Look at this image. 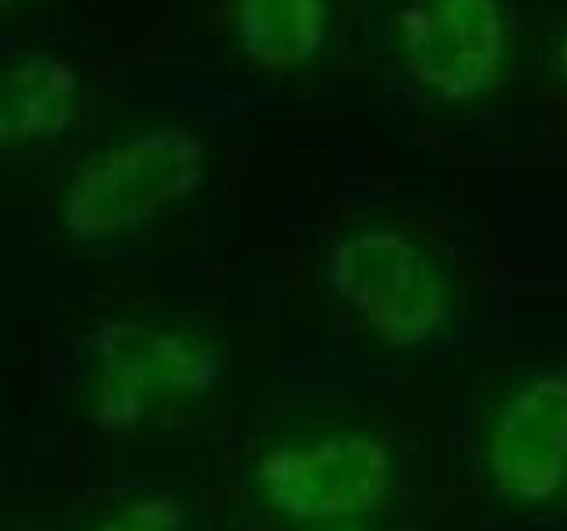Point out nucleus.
<instances>
[{"label":"nucleus","mask_w":567,"mask_h":531,"mask_svg":"<svg viewBox=\"0 0 567 531\" xmlns=\"http://www.w3.org/2000/svg\"><path fill=\"white\" fill-rule=\"evenodd\" d=\"M209 181V153L185 128H153L103 149L61 195V227L82 244H114L182 209Z\"/></svg>","instance_id":"nucleus-1"},{"label":"nucleus","mask_w":567,"mask_h":531,"mask_svg":"<svg viewBox=\"0 0 567 531\" xmlns=\"http://www.w3.org/2000/svg\"><path fill=\"white\" fill-rule=\"evenodd\" d=\"M327 283L380 344L415 351L447 330L454 291L440 259L390 227L351 230L330 248Z\"/></svg>","instance_id":"nucleus-2"},{"label":"nucleus","mask_w":567,"mask_h":531,"mask_svg":"<svg viewBox=\"0 0 567 531\" xmlns=\"http://www.w3.org/2000/svg\"><path fill=\"white\" fill-rule=\"evenodd\" d=\"M259 496L295 524H359L394 489V454L369 433H319L277 442L256 468Z\"/></svg>","instance_id":"nucleus-3"},{"label":"nucleus","mask_w":567,"mask_h":531,"mask_svg":"<svg viewBox=\"0 0 567 531\" xmlns=\"http://www.w3.org/2000/svg\"><path fill=\"white\" fill-rule=\"evenodd\" d=\"M96 421L132 429L164 404L199 400L220 379V351L203 333L156 323H103L93 336Z\"/></svg>","instance_id":"nucleus-4"},{"label":"nucleus","mask_w":567,"mask_h":531,"mask_svg":"<svg viewBox=\"0 0 567 531\" xmlns=\"http://www.w3.org/2000/svg\"><path fill=\"white\" fill-rule=\"evenodd\" d=\"M394 32L408 79L443 103L486 96L507 71L511 25L501 0H408Z\"/></svg>","instance_id":"nucleus-5"},{"label":"nucleus","mask_w":567,"mask_h":531,"mask_svg":"<svg viewBox=\"0 0 567 531\" xmlns=\"http://www.w3.org/2000/svg\"><path fill=\"white\" fill-rule=\"evenodd\" d=\"M483 465L493 496L546 507L567 492V372H536L511 386L486 429Z\"/></svg>","instance_id":"nucleus-6"},{"label":"nucleus","mask_w":567,"mask_h":531,"mask_svg":"<svg viewBox=\"0 0 567 531\" xmlns=\"http://www.w3.org/2000/svg\"><path fill=\"white\" fill-rule=\"evenodd\" d=\"M82 82L64 58L35 53L0 71V153L43 149L79 121Z\"/></svg>","instance_id":"nucleus-7"},{"label":"nucleus","mask_w":567,"mask_h":531,"mask_svg":"<svg viewBox=\"0 0 567 531\" xmlns=\"http://www.w3.org/2000/svg\"><path fill=\"white\" fill-rule=\"evenodd\" d=\"M235 43L262 71L306 67L327 40V0H235Z\"/></svg>","instance_id":"nucleus-8"},{"label":"nucleus","mask_w":567,"mask_h":531,"mask_svg":"<svg viewBox=\"0 0 567 531\" xmlns=\"http://www.w3.org/2000/svg\"><path fill=\"white\" fill-rule=\"evenodd\" d=\"M182 503L171 496H142L132 500L111 521H103L100 531H182Z\"/></svg>","instance_id":"nucleus-9"},{"label":"nucleus","mask_w":567,"mask_h":531,"mask_svg":"<svg viewBox=\"0 0 567 531\" xmlns=\"http://www.w3.org/2000/svg\"><path fill=\"white\" fill-rule=\"evenodd\" d=\"M557 75H560V82L567 85V35H564V43H560V50H557Z\"/></svg>","instance_id":"nucleus-10"},{"label":"nucleus","mask_w":567,"mask_h":531,"mask_svg":"<svg viewBox=\"0 0 567 531\" xmlns=\"http://www.w3.org/2000/svg\"><path fill=\"white\" fill-rule=\"evenodd\" d=\"M323 531H372L365 524H333V528H323Z\"/></svg>","instance_id":"nucleus-11"},{"label":"nucleus","mask_w":567,"mask_h":531,"mask_svg":"<svg viewBox=\"0 0 567 531\" xmlns=\"http://www.w3.org/2000/svg\"><path fill=\"white\" fill-rule=\"evenodd\" d=\"M14 4H18V0H0V14H8V11H11Z\"/></svg>","instance_id":"nucleus-12"}]
</instances>
